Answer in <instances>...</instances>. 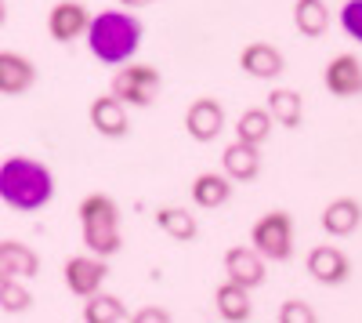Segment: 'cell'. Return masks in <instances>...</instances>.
Wrapping results in <instances>:
<instances>
[{
	"mask_svg": "<svg viewBox=\"0 0 362 323\" xmlns=\"http://www.w3.org/2000/svg\"><path fill=\"white\" fill-rule=\"evenodd\" d=\"M83 37H87L90 55H95L102 66H112L116 69V66L131 62L134 51L141 47L145 26L127 8H105L98 15H90V26H87Z\"/></svg>",
	"mask_w": 362,
	"mask_h": 323,
	"instance_id": "cell-1",
	"label": "cell"
},
{
	"mask_svg": "<svg viewBox=\"0 0 362 323\" xmlns=\"http://www.w3.org/2000/svg\"><path fill=\"white\" fill-rule=\"evenodd\" d=\"M0 200L11 211L33 215L54 200V174L33 157H8L0 164Z\"/></svg>",
	"mask_w": 362,
	"mask_h": 323,
	"instance_id": "cell-2",
	"label": "cell"
},
{
	"mask_svg": "<svg viewBox=\"0 0 362 323\" xmlns=\"http://www.w3.org/2000/svg\"><path fill=\"white\" fill-rule=\"evenodd\" d=\"M80 232L83 247L98 258H112L124 251V232H119V203L105 193H90L80 200Z\"/></svg>",
	"mask_w": 362,
	"mask_h": 323,
	"instance_id": "cell-3",
	"label": "cell"
},
{
	"mask_svg": "<svg viewBox=\"0 0 362 323\" xmlns=\"http://www.w3.org/2000/svg\"><path fill=\"white\" fill-rule=\"evenodd\" d=\"M160 87H163V76L156 66H145V62H124V66H116L112 80H109V95H116L124 106H153L156 95H160Z\"/></svg>",
	"mask_w": 362,
	"mask_h": 323,
	"instance_id": "cell-4",
	"label": "cell"
},
{
	"mask_svg": "<svg viewBox=\"0 0 362 323\" xmlns=\"http://www.w3.org/2000/svg\"><path fill=\"white\" fill-rule=\"evenodd\" d=\"M250 247L264 261H290L293 254V218L286 211H268L250 225Z\"/></svg>",
	"mask_w": 362,
	"mask_h": 323,
	"instance_id": "cell-5",
	"label": "cell"
},
{
	"mask_svg": "<svg viewBox=\"0 0 362 323\" xmlns=\"http://www.w3.org/2000/svg\"><path fill=\"white\" fill-rule=\"evenodd\" d=\"M66 287L73 290L76 298H90L95 290H102V283L109 280V258H98V254H73L66 261Z\"/></svg>",
	"mask_w": 362,
	"mask_h": 323,
	"instance_id": "cell-6",
	"label": "cell"
},
{
	"mask_svg": "<svg viewBox=\"0 0 362 323\" xmlns=\"http://www.w3.org/2000/svg\"><path fill=\"white\" fill-rule=\"evenodd\" d=\"M305 269H308V276H312L315 283H322V287H341V283H348V276H351V261H348V254H344L341 247L319 244V247L308 251Z\"/></svg>",
	"mask_w": 362,
	"mask_h": 323,
	"instance_id": "cell-7",
	"label": "cell"
},
{
	"mask_svg": "<svg viewBox=\"0 0 362 323\" xmlns=\"http://www.w3.org/2000/svg\"><path fill=\"white\" fill-rule=\"evenodd\" d=\"M322 84L334 98H355L362 95V58L344 51V55H334L326 62V73H322Z\"/></svg>",
	"mask_w": 362,
	"mask_h": 323,
	"instance_id": "cell-8",
	"label": "cell"
},
{
	"mask_svg": "<svg viewBox=\"0 0 362 323\" xmlns=\"http://www.w3.org/2000/svg\"><path fill=\"white\" fill-rule=\"evenodd\" d=\"M90 26V11L80 4V0H58V4L47 11V33L58 44H73L87 33Z\"/></svg>",
	"mask_w": 362,
	"mask_h": 323,
	"instance_id": "cell-9",
	"label": "cell"
},
{
	"mask_svg": "<svg viewBox=\"0 0 362 323\" xmlns=\"http://www.w3.org/2000/svg\"><path fill=\"white\" fill-rule=\"evenodd\" d=\"M239 69H243L247 76H254V80H276L286 69V58L276 44L254 40V44H247L243 51H239Z\"/></svg>",
	"mask_w": 362,
	"mask_h": 323,
	"instance_id": "cell-10",
	"label": "cell"
},
{
	"mask_svg": "<svg viewBox=\"0 0 362 323\" xmlns=\"http://www.w3.org/2000/svg\"><path fill=\"white\" fill-rule=\"evenodd\" d=\"M185 131L192 142H214L221 131H225V109L218 98H196L189 109H185Z\"/></svg>",
	"mask_w": 362,
	"mask_h": 323,
	"instance_id": "cell-11",
	"label": "cell"
},
{
	"mask_svg": "<svg viewBox=\"0 0 362 323\" xmlns=\"http://www.w3.org/2000/svg\"><path fill=\"white\" fill-rule=\"evenodd\" d=\"M90 128H95L102 138H124L131 131L127 106L116 95H98L95 102H90Z\"/></svg>",
	"mask_w": 362,
	"mask_h": 323,
	"instance_id": "cell-12",
	"label": "cell"
},
{
	"mask_svg": "<svg viewBox=\"0 0 362 323\" xmlns=\"http://www.w3.org/2000/svg\"><path fill=\"white\" fill-rule=\"evenodd\" d=\"M225 273H228L232 283L247 287V290L261 287L264 276H268V273H264V258H261L254 247H228V251H225Z\"/></svg>",
	"mask_w": 362,
	"mask_h": 323,
	"instance_id": "cell-13",
	"label": "cell"
},
{
	"mask_svg": "<svg viewBox=\"0 0 362 323\" xmlns=\"http://www.w3.org/2000/svg\"><path fill=\"white\" fill-rule=\"evenodd\" d=\"M40 273V254L22 240H0V280H33Z\"/></svg>",
	"mask_w": 362,
	"mask_h": 323,
	"instance_id": "cell-14",
	"label": "cell"
},
{
	"mask_svg": "<svg viewBox=\"0 0 362 323\" xmlns=\"http://www.w3.org/2000/svg\"><path fill=\"white\" fill-rule=\"evenodd\" d=\"M232 186H235V182L228 178L225 171H203V174H196V178H192L189 196H192L196 208L214 211V208H225V203L232 200V193H235Z\"/></svg>",
	"mask_w": 362,
	"mask_h": 323,
	"instance_id": "cell-15",
	"label": "cell"
},
{
	"mask_svg": "<svg viewBox=\"0 0 362 323\" xmlns=\"http://www.w3.org/2000/svg\"><path fill=\"white\" fill-rule=\"evenodd\" d=\"M37 84V66L18 51H0V95H25Z\"/></svg>",
	"mask_w": 362,
	"mask_h": 323,
	"instance_id": "cell-16",
	"label": "cell"
},
{
	"mask_svg": "<svg viewBox=\"0 0 362 323\" xmlns=\"http://www.w3.org/2000/svg\"><path fill=\"white\" fill-rule=\"evenodd\" d=\"M319 222H322L326 237H351V232H358V225H362V203L351 200V196H337V200L326 203Z\"/></svg>",
	"mask_w": 362,
	"mask_h": 323,
	"instance_id": "cell-17",
	"label": "cell"
},
{
	"mask_svg": "<svg viewBox=\"0 0 362 323\" xmlns=\"http://www.w3.org/2000/svg\"><path fill=\"white\" fill-rule=\"evenodd\" d=\"M221 167L232 182H254L261 174V145H247V142H232L221 153Z\"/></svg>",
	"mask_w": 362,
	"mask_h": 323,
	"instance_id": "cell-18",
	"label": "cell"
},
{
	"mask_svg": "<svg viewBox=\"0 0 362 323\" xmlns=\"http://www.w3.org/2000/svg\"><path fill=\"white\" fill-rule=\"evenodd\" d=\"M264 109H268L272 120L286 131H297L305 124V98H300V91H293V87H276V91L268 95Z\"/></svg>",
	"mask_w": 362,
	"mask_h": 323,
	"instance_id": "cell-19",
	"label": "cell"
},
{
	"mask_svg": "<svg viewBox=\"0 0 362 323\" xmlns=\"http://www.w3.org/2000/svg\"><path fill=\"white\" fill-rule=\"evenodd\" d=\"M214 305H218V316L225 323H247L254 316V302H250V290L239 287L232 280H225L218 290H214Z\"/></svg>",
	"mask_w": 362,
	"mask_h": 323,
	"instance_id": "cell-20",
	"label": "cell"
},
{
	"mask_svg": "<svg viewBox=\"0 0 362 323\" xmlns=\"http://www.w3.org/2000/svg\"><path fill=\"white\" fill-rule=\"evenodd\" d=\"M156 225L177 244H192L199 237V222L192 218L189 208H177V203H163V208L156 211Z\"/></svg>",
	"mask_w": 362,
	"mask_h": 323,
	"instance_id": "cell-21",
	"label": "cell"
},
{
	"mask_svg": "<svg viewBox=\"0 0 362 323\" xmlns=\"http://www.w3.org/2000/svg\"><path fill=\"white\" fill-rule=\"evenodd\" d=\"M293 26L300 37H322L329 29V8L326 0H297L293 4Z\"/></svg>",
	"mask_w": 362,
	"mask_h": 323,
	"instance_id": "cell-22",
	"label": "cell"
},
{
	"mask_svg": "<svg viewBox=\"0 0 362 323\" xmlns=\"http://www.w3.org/2000/svg\"><path fill=\"white\" fill-rule=\"evenodd\" d=\"M83 323H124L131 312L116 295H105V290H95L90 298H83Z\"/></svg>",
	"mask_w": 362,
	"mask_h": 323,
	"instance_id": "cell-23",
	"label": "cell"
},
{
	"mask_svg": "<svg viewBox=\"0 0 362 323\" xmlns=\"http://www.w3.org/2000/svg\"><path fill=\"white\" fill-rule=\"evenodd\" d=\"M272 128H276V120L268 116V109L254 106V109H243L239 113V120H235V138L239 142H247V145H264Z\"/></svg>",
	"mask_w": 362,
	"mask_h": 323,
	"instance_id": "cell-24",
	"label": "cell"
},
{
	"mask_svg": "<svg viewBox=\"0 0 362 323\" xmlns=\"http://www.w3.org/2000/svg\"><path fill=\"white\" fill-rule=\"evenodd\" d=\"M33 309V290L25 287V280H0V312L22 316Z\"/></svg>",
	"mask_w": 362,
	"mask_h": 323,
	"instance_id": "cell-25",
	"label": "cell"
},
{
	"mask_svg": "<svg viewBox=\"0 0 362 323\" xmlns=\"http://www.w3.org/2000/svg\"><path fill=\"white\" fill-rule=\"evenodd\" d=\"M341 29L362 44V0H344V8H341Z\"/></svg>",
	"mask_w": 362,
	"mask_h": 323,
	"instance_id": "cell-26",
	"label": "cell"
},
{
	"mask_svg": "<svg viewBox=\"0 0 362 323\" xmlns=\"http://www.w3.org/2000/svg\"><path fill=\"white\" fill-rule=\"evenodd\" d=\"M315 319H319L315 309L308 302H300V298L283 302V309H279V323H315Z\"/></svg>",
	"mask_w": 362,
	"mask_h": 323,
	"instance_id": "cell-27",
	"label": "cell"
},
{
	"mask_svg": "<svg viewBox=\"0 0 362 323\" xmlns=\"http://www.w3.org/2000/svg\"><path fill=\"white\" fill-rule=\"evenodd\" d=\"M127 319H131V323H170L174 316H170L167 309H156V305H145V309L131 312Z\"/></svg>",
	"mask_w": 362,
	"mask_h": 323,
	"instance_id": "cell-28",
	"label": "cell"
},
{
	"mask_svg": "<svg viewBox=\"0 0 362 323\" xmlns=\"http://www.w3.org/2000/svg\"><path fill=\"white\" fill-rule=\"evenodd\" d=\"M160 4V0H119V8H127V11H141V8H153Z\"/></svg>",
	"mask_w": 362,
	"mask_h": 323,
	"instance_id": "cell-29",
	"label": "cell"
},
{
	"mask_svg": "<svg viewBox=\"0 0 362 323\" xmlns=\"http://www.w3.org/2000/svg\"><path fill=\"white\" fill-rule=\"evenodd\" d=\"M4 22H8V4L0 0V26H4Z\"/></svg>",
	"mask_w": 362,
	"mask_h": 323,
	"instance_id": "cell-30",
	"label": "cell"
}]
</instances>
